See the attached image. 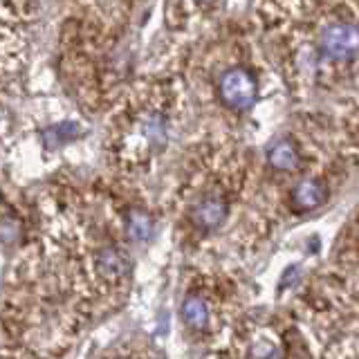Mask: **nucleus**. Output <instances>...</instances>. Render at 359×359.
<instances>
[{"instance_id": "obj_1", "label": "nucleus", "mask_w": 359, "mask_h": 359, "mask_svg": "<svg viewBox=\"0 0 359 359\" xmlns=\"http://www.w3.org/2000/svg\"><path fill=\"white\" fill-rule=\"evenodd\" d=\"M220 99L233 110H247L254 106L256 99V79L245 67H231L222 76L218 83Z\"/></svg>"}, {"instance_id": "obj_2", "label": "nucleus", "mask_w": 359, "mask_h": 359, "mask_svg": "<svg viewBox=\"0 0 359 359\" xmlns=\"http://www.w3.org/2000/svg\"><path fill=\"white\" fill-rule=\"evenodd\" d=\"M357 27L353 22H334L321 34V52L334 61H351L357 54Z\"/></svg>"}, {"instance_id": "obj_3", "label": "nucleus", "mask_w": 359, "mask_h": 359, "mask_svg": "<svg viewBox=\"0 0 359 359\" xmlns=\"http://www.w3.org/2000/svg\"><path fill=\"white\" fill-rule=\"evenodd\" d=\"M227 213H229L227 200H224L222 196H218V194H209V196H205L196 205V209H194V222L198 224V227H202V229H216V227H220V224L224 222Z\"/></svg>"}, {"instance_id": "obj_4", "label": "nucleus", "mask_w": 359, "mask_h": 359, "mask_svg": "<svg viewBox=\"0 0 359 359\" xmlns=\"http://www.w3.org/2000/svg\"><path fill=\"white\" fill-rule=\"evenodd\" d=\"M95 269L104 280H121L128 272V261L115 247H104L95 256Z\"/></svg>"}, {"instance_id": "obj_5", "label": "nucleus", "mask_w": 359, "mask_h": 359, "mask_svg": "<svg viewBox=\"0 0 359 359\" xmlns=\"http://www.w3.org/2000/svg\"><path fill=\"white\" fill-rule=\"evenodd\" d=\"M325 202V187L319 180H303L292 189V207L297 211H312Z\"/></svg>"}, {"instance_id": "obj_6", "label": "nucleus", "mask_w": 359, "mask_h": 359, "mask_svg": "<svg viewBox=\"0 0 359 359\" xmlns=\"http://www.w3.org/2000/svg\"><path fill=\"white\" fill-rule=\"evenodd\" d=\"M267 162L272 164L276 171H294L301 162V155L297 144L292 140H278L267 153Z\"/></svg>"}, {"instance_id": "obj_7", "label": "nucleus", "mask_w": 359, "mask_h": 359, "mask_svg": "<svg viewBox=\"0 0 359 359\" xmlns=\"http://www.w3.org/2000/svg\"><path fill=\"white\" fill-rule=\"evenodd\" d=\"M182 319L196 330H205L207 323L211 319V310H209V303L202 299L191 294L187 297V301L182 303Z\"/></svg>"}, {"instance_id": "obj_8", "label": "nucleus", "mask_w": 359, "mask_h": 359, "mask_svg": "<svg viewBox=\"0 0 359 359\" xmlns=\"http://www.w3.org/2000/svg\"><path fill=\"white\" fill-rule=\"evenodd\" d=\"M247 359H285L283 346L269 337H256L247 348Z\"/></svg>"}, {"instance_id": "obj_9", "label": "nucleus", "mask_w": 359, "mask_h": 359, "mask_svg": "<svg viewBox=\"0 0 359 359\" xmlns=\"http://www.w3.org/2000/svg\"><path fill=\"white\" fill-rule=\"evenodd\" d=\"M153 231V222L151 218L146 216L142 211H135L130 213V220H128V233L133 236L135 241H146Z\"/></svg>"}, {"instance_id": "obj_10", "label": "nucleus", "mask_w": 359, "mask_h": 359, "mask_svg": "<svg viewBox=\"0 0 359 359\" xmlns=\"http://www.w3.org/2000/svg\"><path fill=\"white\" fill-rule=\"evenodd\" d=\"M196 3H200V5H211L213 0H196Z\"/></svg>"}]
</instances>
